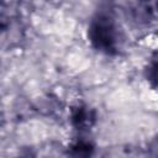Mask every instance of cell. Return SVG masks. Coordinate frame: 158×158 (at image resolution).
<instances>
[{"instance_id":"cell-3","label":"cell","mask_w":158,"mask_h":158,"mask_svg":"<svg viewBox=\"0 0 158 158\" xmlns=\"http://www.w3.org/2000/svg\"><path fill=\"white\" fill-rule=\"evenodd\" d=\"M94 151H95V146L91 141L78 138L68 146L67 154L69 158H91Z\"/></svg>"},{"instance_id":"cell-1","label":"cell","mask_w":158,"mask_h":158,"mask_svg":"<svg viewBox=\"0 0 158 158\" xmlns=\"http://www.w3.org/2000/svg\"><path fill=\"white\" fill-rule=\"evenodd\" d=\"M88 40L99 52L106 54L116 53L118 33L114 19L105 12L96 14L88 27Z\"/></svg>"},{"instance_id":"cell-5","label":"cell","mask_w":158,"mask_h":158,"mask_svg":"<svg viewBox=\"0 0 158 158\" xmlns=\"http://www.w3.org/2000/svg\"><path fill=\"white\" fill-rule=\"evenodd\" d=\"M149 153L153 158H158V136L153 138V141L149 144Z\"/></svg>"},{"instance_id":"cell-4","label":"cell","mask_w":158,"mask_h":158,"mask_svg":"<svg viewBox=\"0 0 158 158\" xmlns=\"http://www.w3.org/2000/svg\"><path fill=\"white\" fill-rule=\"evenodd\" d=\"M147 79L151 81V84L156 88H158V62H154L151 64L147 69Z\"/></svg>"},{"instance_id":"cell-2","label":"cell","mask_w":158,"mask_h":158,"mask_svg":"<svg viewBox=\"0 0 158 158\" xmlns=\"http://www.w3.org/2000/svg\"><path fill=\"white\" fill-rule=\"evenodd\" d=\"M96 122V111L85 105V104H79L74 106L70 111V123L73 125L74 128L79 131L89 130L91 128Z\"/></svg>"}]
</instances>
